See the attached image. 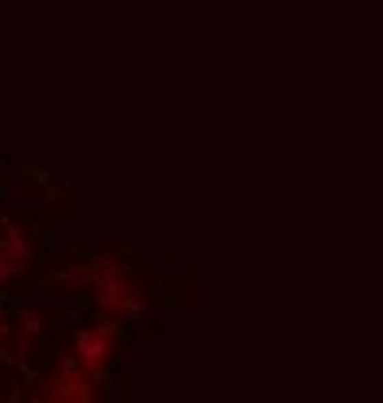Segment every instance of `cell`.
<instances>
[{"label":"cell","mask_w":383,"mask_h":403,"mask_svg":"<svg viewBox=\"0 0 383 403\" xmlns=\"http://www.w3.org/2000/svg\"><path fill=\"white\" fill-rule=\"evenodd\" d=\"M74 345H78V353H82V360H85V365H101V360L108 357L105 338H93V334H78V338H74Z\"/></svg>","instance_id":"obj_1"}]
</instances>
